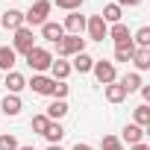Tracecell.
Returning <instances> with one entry per match:
<instances>
[{
  "label": "cell",
  "instance_id": "obj_12",
  "mask_svg": "<svg viewBox=\"0 0 150 150\" xmlns=\"http://www.w3.org/2000/svg\"><path fill=\"white\" fill-rule=\"evenodd\" d=\"M68 77H71V62H65V59H53V65H50V80L65 83Z\"/></svg>",
  "mask_w": 150,
  "mask_h": 150
},
{
  "label": "cell",
  "instance_id": "obj_3",
  "mask_svg": "<svg viewBox=\"0 0 150 150\" xmlns=\"http://www.w3.org/2000/svg\"><path fill=\"white\" fill-rule=\"evenodd\" d=\"M86 50V38L83 35H62V41L56 44V56L59 59H68V56H77Z\"/></svg>",
  "mask_w": 150,
  "mask_h": 150
},
{
  "label": "cell",
  "instance_id": "obj_29",
  "mask_svg": "<svg viewBox=\"0 0 150 150\" xmlns=\"http://www.w3.org/2000/svg\"><path fill=\"white\" fill-rule=\"evenodd\" d=\"M103 150H124V141L118 135H103Z\"/></svg>",
  "mask_w": 150,
  "mask_h": 150
},
{
  "label": "cell",
  "instance_id": "obj_25",
  "mask_svg": "<svg viewBox=\"0 0 150 150\" xmlns=\"http://www.w3.org/2000/svg\"><path fill=\"white\" fill-rule=\"evenodd\" d=\"M132 53H135V44H132V41L124 44V47H115V62H129Z\"/></svg>",
  "mask_w": 150,
  "mask_h": 150
},
{
  "label": "cell",
  "instance_id": "obj_28",
  "mask_svg": "<svg viewBox=\"0 0 150 150\" xmlns=\"http://www.w3.org/2000/svg\"><path fill=\"white\" fill-rule=\"evenodd\" d=\"M83 3H86V0H56V6L65 9V12H80Z\"/></svg>",
  "mask_w": 150,
  "mask_h": 150
},
{
  "label": "cell",
  "instance_id": "obj_27",
  "mask_svg": "<svg viewBox=\"0 0 150 150\" xmlns=\"http://www.w3.org/2000/svg\"><path fill=\"white\" fill-rule=\"evenodd\" d=\"M21 144H18V138L12 135V132H3L0 135V150H18Z\"/></svg>",
  "mask_w": 150,
  "mask_h": 150
},
{
  "label": "cell",
  "instance_id": "obj_4",
  "mask_svg": "<svg viewBox=\"0 0 150 150\" xmlns=\"http://www.w3.org/2000/svg\"><path fill=\"white\" fill-rule=\"evenodd\" d=\"M91 74L97 77V83H100V86H109V83H115V80H118L115 62H106V59H94V65H91Z\"/></svg>",
  "mask_w": 150,
  "mask_h": 150
},
{
  "label": "cell",
  "instance_id": "obj_21",
  "mask_svg": "<svg viewBox=\"0 0 150 150\" xmlns=\"http://www.w3.org/2000/svg\"><path fill=\"white\" fill-rule=\"evenodd\" d=\"M91 65H94V59L83 50V53H77L74 56V62H71V71H80V74H88L91 71Z\"/></svg>",
  "mask_w": 150,
  "mask_h": 150
},
{
  "label": "cell",
  "instance_id": "obj_36",
  "mask_svg": "<svg viewBox=\"0 0 150 150\" xmlns=\"http://www.w3.org/2000/svg\"><path fill=\"white\" fill-rule=\"evenodd\" d=\"M47 150H62V147L59 144H47Z\"/></svg>",
  "mask_w": 150,
  "mask_h": 150
},
{
  "label": "cell",
  "instance_id": "obj_30",
  "mask_svg": "<svg viewBox=\"0 0 150 150\" xmlns=\"http://www.w3.org/2000/svg\"><path fill=\"white\" fill-rule=\"evenodd\" d=\"M47 124H50V118H47V115H35V118H33V132H38V135H41V132L47 129Z\"/></svg>",
  "mask_w": 150,
  "mask_h": 150
},
{
  "label": "cell",
  "instance_id": "obj_26",
  "mask_svg": "<svg viewBox=\"0 0 150 150\" xmlns=\"http://www.w3.org/2000/svg\"><path fill=\"white\" fill-rule=\"evenodd\" d=\"M132 44H135V47H150V27H141V30L132 35Z\"/></svg>",
  "mask_w": 150,
  "mask_h": 150
},
{
  "label": "cell",
  "instance_id": "obj_17",
  "mask_svg": "<svg viewBox=\"0 0 150 150\" xmlns=\"http://www.w3.org/2000/svg\"><path fill=\"white\" fill-rule=\"evenodd\" d=\"M18 62V53L12 47H0V74H9Z\"/></svg>",
  "mask_w": 150,
  "mask_h": 150
},
{
  "label": "cell",
  "instance_id": "obj_22",
  "mask_svg": "<svg viewBox=\"0 0 150 150\" xmlns=\"http://www.w3.org/2000/svg\"><path fill=\"white\" fill-rule=\"evenodd\" d=\"M100 18H103L106 24H121V18H124V9H121L118 3H109V6H103Z\"/></svg>",
  "mask_w": 150,
  "mask_h": 150
},
{
  "label": "cell",
  "instance_id": "obj_24",
  "mask_svg": "<svg viewBox=\"0 0 150 150\" xmlns=\"http://www.w3.org/2000/svg\"><path fill=\"white\" fill-rule=\"evenodd\" d=\"M132 124H138L141 129H147V127H150V106H147V103L135 106V121H132Z\"/></svg>",
  "mask_w": 150,
  "mask_h": 150
},
{
  "label": "cell",
  "instance_id": "obj_6",
  "mask_svg": "<svg viewBox=\"0 0 150 150\" xmlns=\"http://www.w3.org/2000/svg\"><path fill=\"white\" fill-rule=\"evenodd\" d=\"M33 47H35V35H33V30H30V27H21V30H15L12 50H15V53H21V56H27Z\"/></svg>",
  "mask_w": 150,
  "mask_h": 150
},
{
  "label": "cell",
  "instance_id": "obj_10",
  "mask_svg": "<svg viewBox=\"0 0 150 150\" xmlns=\"http://www.w3.org/2000/svg\"><path fill=\"white\" fill-rule=\"evenodd\" d=\"M109 38L115 41V47H124V44L132 41V33H129L127 24H112V27H109Z\"/></svg>",
  "mask_w": 150,
  "mask_h": 150
},
{
  "label": "cell",
  "instance_id": "obj_1",
  "mask_svg": "<svg viewBox=\"0 0 150 150\" xmlns=\"http://www.w3.org/2000/svg\"><path fill=\"white\" fill-rule=\"evenodd\" d=\"M50 9H53V3L50 0H35V3L30 6V12H24V27H41L44 21H47V15H50Z\"/></svg>",
  "mask_w": 150,
  "mask_h": 150
},
{
  "label": "cell",
  "instance_id": "obj_31",
  "mask_svg": "<svg viewBox=\"0 0 150 150\" xmlns=\"http://www.w3.org/2000/svg\"><path fill=\"white\" fill-rule=\"evenodd\" d=\"M68 97V86L65 83H56V88H53V100H65Z\"/></svg>",
  "mask_w": 150,
  "mask_h": 150
},
{
  "label": "cell",
  "instance_id": "obj_15",
  "mask_svg": "<svg viewBox=\"0 0 150 150\" xmlns=\"http://www.w3.org/2000/svg\"><path fill=\"white\" fill-rule=\"evenodd\" d=\"M118 83H121V88H124L127 94H132V91H138V88L144 86V83H141V74H138V71H129V74H124V77H121Z\"/></svg>",
  "mask_w": 150,
  "mask_h": 150
},
{
  "label": "cell",
  "instance_id": "obj_38",
  "mask_svg": "<svg viewBox=\"0 0 150 150\" xmlns=\"http://www.w3.org/2000/svg\"><path fill=\"white\" fill-rule=\"evenodd\" d=\"M0 83H3V74H0Z\"/></svg>",
  "mask_w": 150,
  "mask_h": 150
},
{
  "label": "cell",
  "instance_id": "obj_18",
  "mask_svg": "<svg viewBox=\"0 0 150 150\" xmlns=\"http://www.w3.org/2000/svg\"><path fill=\"white\" fill-rule=\"evenodd\" d=\"M103 94H106V100H109V103H124V100H127V91L121 88V83H118V80H115V83H109V86L103 88Z\"/></svg>",
  "mask_w": 150,
  "mask_h": 150
},
{
  "label": "cell",
  "instance_id": "obj_14",
  "mask_svg": "<svg viewBox=\"0 0 150 150\" xmlns=\"http://www.w3.org/2000/svg\"><path fill=\"white\" fill-rule=\"evenodd\" d=\"M129 62L135 65V71H138V74L150 71V47H135V53H132V59H129Z\"/></svg>",
  "mask_w": 150,
  "mask_h": 150
},
{
  "label": "cell",
  "instance_id": "obj_33",
  "mask_svg": "<svg viewBox=\"0 0 150 150\" xmlns=\"http://www.w3.org/2000/svg\"><path fill=\"white\" fill-rule=\"evenodd\" d=\"M115 3H118V6L124 9V6H138V3H141V0H115Z\"/></svg>",
  "mask_w": 150,
  "mask_h": 150
},
{
  "label": "cell",
  "instance_id": "obj_19",
  "mask_svg": "<svg viewBox=\"0 0 150 150\" xmlns=\"http://www.w3.org/2000/svg\"><path fill=\"white\" fill-rule=\"evenodd\" d=\"M41 135L47 138V144H59V141L65 138V129H62V124H59V121H50V124H47V129H44Z\"/></svg>",
  "mask_w": 150,
  "mask_h": 150
},
{
  "label": "cell",
  "instance_id": "obj_37",
  "mask_svg": "<svg viewBox=\"0 0 150 150\" xmlns=\"http://www.w3.org/2000/svg\"><path fill=\"white\" fill-rule=\"evenodd\" d=\"M18 150H35V147H18Z\"/></svg>",
  "mask_w": 150,
  "mask_h": 150
},
{
  "label": "cell",
  "instance_id": "obj_35",
  "mask_svg": "<svg viewBox=\"0 0 150 150\" xmlns=\"http://www.w3.org/2000/svg\"><path fill=\"white\" fill-rule=\"evenodd\" d=\"M129 150H150V147H147V144H144V141H138V144H132V147H129Z\"/></svg>",
  "mask_w": 150,
  "mask_h": 150
},
{
  "label": "cell",
  "instance_id": "obj_34",
  "mask_svg": "<svg viewBox=\"0 0 150 150\" xmlns=\"http://www.w3.org/2000/svg\"><path fill=\"white\" fill-rule=\"evenodd\" d=\"M74 150H94V147H91V144H80V141H77V144H74Z\"/></svg>",
  "mask_w": 150,
  "mask_h": 150
},
{
  "label": "cell",
  "instance_id": "obj_8",
  "mask_svg": "<svg viewBox=\"0 0 150 150\" xmlns=\"http://www.w3.org/2000/svg\"><path fill=\"white\" fill-rule=\"evenodd\" d=\"M62 30H65V35H83V30H86V18H83L80 12H68Z\"/></svg>",
  "mask_w": 150,
  "mask_h": 150
},
{
  "label": "cell",
  "instance_id": "obj_20",
  "mask_svg": "<svg viewBox=\"0 0 150 150\" xmlns=\"http://www.w3.org/2000/svg\"><path fill=\"white\" fill-rule=\"evenodd\" d=\"M141 138H144V129H141L138 124H127V127H124V135H121V141H127V144L132 147V144H138Z\"/></svg>",
  "mask_w": 150,
  "mask_h": 150
},
{
  "label": "cell",
  "instance_id": "obj_2",
  "mask_svg": "<svg viewBox=\"0 0 150 150\" xmlns=\"http://www.w3.org/2000/svg\"><path fill=\"white\" fill-rule=\"evenodd\" d=\"M24 59H27V65L33 68V74H44V71H50V65H53V53L44 50V47H38V44H35Z\"/></svg>",
  "mask_w": 150,
  "mask_h": 150
},
{
  "label": "cell",
  "instance_id": "obj_9",
  "mask_svg": "<svg viewBox=\"0 0 150 150\" xmlns=\"http://www.w3.org/2000/svg\"><path fill=\"white\" fill-rule=\"evenodd\" d=\"M0 27H3V30H21L24 27V12L21 9H6L3 15H0Z\"/></svg>",
  "mask_w": 150,
  "mask_h": 150
},
{
  "label": "cell",
  "instance_id": "obj_23",
  "mask_svg": "<svg viewBox=\"0 0 150 150\" xmlns=\"http://www.w3.org/2000/svg\"><path fill=\"white\" fill-rule=\"evenodd\" d=\"M44 115H47L50 121H59V118H65V115H68V103H65V100H53V103L47 106V112H44Z\"/></svg>",
  "mask_w": 150,
  "mask_h": 150
},
{
  "label": "cell",
  "instance_id": "obj_32",
  "mask_svg": "<svg viewBox=\"0 0 150 150\" xmlns=\"http://www.w3.org/2000/svg\"><path fill=\"white\" fill-rule=\"evenodd\" d=\"M138 91H141V100H144V103H150V86H141Z\"/></svg>",
  "mask_w": 150,
  "mask_h": 150
},
{
  "label": "cell",
  "instance_id": "obj_7",
  "mask_svg": "<svg viewBox=\"0 0 150 150\" xmlns=\"http://www.w3.org/2000/svg\"><path fill=\"white\" fill-rule=\"evenodd\" d=\"M35 94H47V97H53V88H56V80H50L47 74H33V80L27 83Z\"/></svg>",
  "mask_w": 150,
  "mask_h": 150
},
{
  "label": "cell",
  "instance_id": "obj_16",
  "mask_svg": "<svg viewBox=\"0 0 150 150\" xmlns=\"http://www.w3.org/2000/svg\"><path fill=\"white\" fill-rule=\"evenodd\" d=\"M0 109H3V115L15 118V115H21L24 103H21V97H18V94H6V97H3V103H0Z\"/></svg>",
  "mask_w": 150,
  "mask_h": 150
},
{
  "label": "cell",
  "instance_id": "obj_11",
  "mask_svg": "<svg viewBox=\"0 0 150 150\" xmlns=\"http://www.w3.org/2000/svg\"><path fill=\"white\" fill-rule=\"evenodd\" d=\"M3 86L9 88V94H21V91L27 88V80H24V74L9 71V74H3Z\"/></svg>",
  "mask_w": 150,
  "mask_h": 150
},
{
  "label": "cell",
  "instance_id": "obj_5",
  "mask_svg": "<svg viewBox=\"0 0 150 150\" xmlns=\"http://www.w3.org/2000/svg\"><path fill=\"white\" fill-rule=\"evenodd\" d=\"M86 33H88L86 41H103V38H109V24L100 15H91V18H86Z\"/></svg>",
  "mask_w": 150,
  "mask_h": 150
},
{
  "label": "cell",
  "instance_id": "obj_13",
  "mask_svg": "<svg viewBox=\"0 0 150 150\" xmlns=\"http://www.w3.org/2000/svg\"><path fill=\"white\" fill-rule=\"evenodd\" d=\"M62 35H65V30H62V24H56V21H44L41 24V38H47V41H62Z\"/></svg>",
  "mask_w": 150,
  "mask_h": 150
}]
</instances>
